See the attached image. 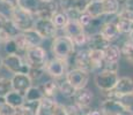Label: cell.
I'll return each instance as SVG.
<instances>
[{
  "mask_svg": "<svg viewBox=\"0 0 133 115\" xmlns=\"http://www.w3.org/2000/svg\"><path fill=\"white\" fill-rule=\"evenodd\" d=\"M23 36V39L25 42L27 47H36V46H42L43 42H44V38L42 37L35 29L31 30H27V31L22 32Z\"/></svg>",
  "mask_w": 133,
  "mask_h": 115,
  "instance_id": "20",
  "label": "cell"
},
{
  "mask_svg": "<svg viewBox=\"0 0 133 115\" xmlns=\"http://www.w3.org/2000/svg\"><path fill=\"white\" fill-rule=\"evenodd\" d=\"M103 58H104V66H107V65H118L119 60H121V58H122L121 47L117 46V45L110 44L108 47L103 51Z\"/></svg>",
  "mask_w": 133,
  "mask_h": 115,
  "instance_id": "16",
  "label": "cell"
},
{
  "mask_svg": "<svg viewBox=\"0 0 133 115\" xmlns=\"http://www.w3.org/2000/svg\"><path fill=\"white\" fill-rule=\"evenodd\" d=\"M55 115H68L65 109V105H61V104L58 105L57 109H56V112H55Z\"/></svg>",
  "mask_w": 133,
  "mask_h": 115,
  "instance_id": "40",
  "label": "cell"
},
{
  "mask_svg": "<svg viewBox=\"0 0 133 115\" xmlns=\"http://www.w3.org/2000/svg\"><path fill=\"white\" fill-rule=\"evenodd\" d=\"M99 111L103 115H125L126 112H125L124 107L121 105L117 99H105L103 103L101 104V107H99Z\"/></svg>",
  "mask_w": 133,
  "mask_h": 115,
  "instance_id": "14",
  "label": "cell"
},
{
  "mask_svg": "<svg viewBox=\"0 0 133 115\" xmlns=\"http://www.w3.org/2000/svg\"><path fill=\"white\" fill-rule=\"evenodd\" d=\"M94 100V94L90 90H88L87 88L85 89H80V90H76L75 93L73 96V101L74 105H76L78 107L85 109L87 107H89L91 105Z\"/></svg>",
  "mask_w": 133,
  "mask_h": 115,
  "instance_id": "15",
  "label": "cell"
},
{
  "mask_svg": "<svg viewBox=\"0 0 133 115\" xmlns=\"http://www.w3.org/2000/svg\"><path fill=\"white\" fill-rule=\"evenodd\" d=\"M5 1H6L7 4H9L11 6H13V7H16L17 6V1H19V0H5Z\"/></svg>",
  "mask_w": 133,
  "mask_h": 115,
  "instance_id": "42",
  "label": "cell"
},
{
  "mask_svg": "<svg viewBox=\"0 0 133 115\" xmlns=\"http://www.w3.org/2000/svg\"><path fill=\"white\" fill-rule=\"evenodd\" d=\"M121 51L122 55H124L125 60L133 66V40H131L130 38L127 40H125L124 44L121 47Z\"/></svg>",
  "mask_w": 133,
  "mask_h": 115,
  "instance_id": "27",
  "label": "cell"
},
{
  "mask_svg": "<svg viewBox=\"0 0 133 115\" xmlns=\"http://www.w3.org/2000/svg\"><path fill=\"white\" fill-rule=\"evenodd\" d=\"M9 20H12V22L14 23L15 27H16L20 31L23 32V31H27V30L34 29L36 17L32 14H30L29 12H27L25 9L16 6L13 9L11 19Z\"/></svg>",
  "mask_w": 133,
  "mask_h": 115,
  "instance_id": "4",
  "label": "cell"
},
{
  "mask_svg": "<svg viewBox=\"0 0 133 115\" xmlns=\"http://www.w3.org/2000/svg\"><path fill=\"white\" fill-rule=\"evenodd\" d=\"M13 91L12 80L8 77H0V98H5Z\"/></svg>",
  "mask_w": 133,
  "mask_h": 115,
  "instance_id": "31",
  "label": "cell"
},
{
  "mask_svg": "<svg viewBox=\"0 0 133 115\" xmlns=\"http://www.w3.org/2000/svg\"><path fill=\"white\" fill-rule=\"evenodd\" d=\"M119 80L118 73L116 70L102 69L98 70L94 76V83L97 88L103 92H110L115 89L117 82Z\"/></svg>",
  "mask_w": 133,
  "mask_h": 115,
  "instance_id": "3",
  "label": "cell"
},
{
  "mask_svg": "<svg viewBox=\"0 0 133 115\" xmlns=\"http://www.w3.org/2000/svg\"><path fill=\"white\" fill-rule=\"evenodd\" d=\"M75 89L66 80L59 83V93L65 98H73L74 93H75Z\"/></svg>",
  "mask_w": 133,
  "mask_h": 115,
  "instance_id": "30",
  "label": "cell"
},
{
  "mask_svg": "<svg viewBox=\"0 0 133 115\" xmlns=\"http://www.w3.org/2000/svg\"><path fill=\"white\" fill-rule=\"evenodd\" d=\"M5 101L14 108H19L24 105V96L15 91H12L11 93H8L5 97Z\"/></svg>",
  "mask_w": 133,
  "mask_h": 115,
  "instance_id": "25",
  "label": "cell"
},
{
  "mask_svg": "<svg viewBox=\"0 0 133 115\" xmlns=\"http://www.w3.org/2000/svg\"><path fill=\"white\" fill-rule=\"evenodd\" d=\"M70 20L71 19H70V16H68L67 13L58 9V11L53 14L51 21L53 22V24H55L56 27H57V29L59 30V29H64V28L66 27V24L70 22Z\"/></svg>",
  "mask_w": 133,
  "mask_h": 115,
  "instance_id": "24",
  "label": "cell"
},
{
  "mask_svg": "<svg viewBox=\"0 0 133 115\" xmlns=\"http://www.w3.org/2000/svg\"><path fill=\"white\" fill-rule=\"evenodd\" d=\"M15 109L5 101V98H0V115H15Z\"/></svg>",
  "mask_w": 133,
  "mask_h": 115,
  "instance_id": "34",
  "label": "cell"
},
{
  "mask_svg": "<svg viewBox=\"0 0 133 115\" xmlns=\"http://www.w3.org/2000/svg\"><path fill=\"white\" fill-rule=\"evenodd\" d=\"M4 51L6 53V55H20L19 53V48H17V45L15 43L14 38H11L8 42H6L4 45Z\"/></svg>",
  "mask_w": 133,
  "mask_h": 115,
  "instance_id": "32",
  "label": "cell"
},
{
  "mask_svg": "<svg viewBox=\"0 0 133 115\" xmlns=\"http://www.w3.org/2000/svg\"><path fill=\"white\" fill-rule=\"evenodd\" d=\"M86 115H103L101 113L99 109H93V111H89L88 113H86Z\"/></svg>",
  "mask_w": 133,
  "mask_h": 115,
  "instance_id": "41",
  "label": "cell"
},
{
  "mask_svg": "<svg viewBox=\"0 0 133 115\" xmlns=\"http://www.w3.org/2000/svg\"><path fill=\"white\" fill-rule=\"evenodd\" d=\"M46 1H50V0H46Z\"/></svg>",
  "mask_w": 133,
  "mask_h": 115,
  "instance_id": "47",
  "label": "cell"
},
{
  "mask_svg": "<svg viewBox=\"0 0 133 115\" xmlns=\"http://www.w3.org/2000/svg\"><path fill=\"white\" fill-rule=\"evenodd\" d=\"M9 39H11V37L5 32V30L2 29V28H0V45H4L5 43L8 42Z\"/></svg>",
  "mask_w": 133,
  "mask_h": 115,
  "instance_id": "39",
  "label": "cell"
},
{
  "mask_svg": "<svg viewBox=\"0 0 133 115\" xmlns=\"http://www.w3.org/2000/svg\"><path fill=\"white\" fill-rule=\"evenodd\" d=\"M23 59L30 68H44L49 61L46 50L42 46L29 47L25 51Z\"/></svg>",
  "mask_w": 133,
  "mask_h": 115,
  "instance_id": "5",
  "label": "cell"
},
{
  "mask_svg": "<svg viewBox=\"0 0 133 115\" xmlns=\"http://www.w3.org/2000/svg\"><path fill=\"white\" fill-rule=\"evenodd\" d=\"M51 50H52V54L55 55V58L67 61L75 53V46L70 38L63 35L53 38Z\"/></svg>",
  "mask_w": 133,
  "mask_h": 115,
  "instance_id": "1",
  "label": "cell"
},
{
  "mask_svg": "<svg viewBox=\"0 0 133 115\" xmlns=\"http://www.w3.org/2000/svg\"><path fill=\"white\" fill-rule=\"evenodd\" d=\"M1 28L5 30V32H6L11 38H14L15 36H17L20 32H21L16 27H15V24L12 22V20H9V19H7L6 21H5L4 25H2Z\"/></svg>",
  "mask_w": 133,
  "mask_h": 115,
  "instance_id": "33",
  "label": "cell"
},
{
  "mask_svg": "<svg viewBox=\"0 0 133 115\" xmlns=\"http://www.w3.org/2000/svg\"><path fill=\"white\" fill-rule=\"evenodd\" d=\"M129 37H130V39H131V40H133V31L131 32V34H130Z\"/></svg>",
  "mask_w": 133,
  "mask_h": 115,
  "instance_id": "46",
  "label": "cell"
},
{
  "mask_svg": "<svg viewBox=\"0 0 133 115\" xmlns=\"http://www.w3.org/2000/svg\"><path fill=\"white\" fill-rule=\"evenodd\" d=\"M58 105H59V103L56 99H50L44 97L39 101L36 115H55V112L57 109Z\"/></svg>",
  "mask_w": 133,
  "mask_h": 115,
  "instance_id": "17",
  "label": "cell"
},
{
  "mask_svg": "<svg viewBox=\"0 0 133 115\" xmlns=\"http://www.w3.org/2000/svg\"><path fill=\"white\" fill-rule=\"evenodd\" d=\"M6 20H7L6 17H4L1 14H0V28H1L2 25H4V23H5V21H6Z\"/></svg>",
  "mask_w": 133,
  "mask_h": 115,
  "instance_id": "43",
  "label": "cell"
},
{
  "mask_svg": "<svg viewBox=\"0 0 133 115\" xmlns=\"http://www.w3.org/2000/svg\"><path fill=\"white\" fill-rule=\"evenodd\" d=\"M93 20H94L93 17L89 16L87 13H82V14H80V15H79V17H78V21H79V23H80V24L83 27V29L88 28L89 24L93 22Z\"/></svg>",
  "mask_w": 133,
  "mask_h": 115,
  "instance_id": "38",
  "label": "cell"
},
{
  "mask_svg": "<svg viewBox=\"0 0 133 115\" xmlns=\"http://www.w3.org/2000/svg\"><path fill=\"white\" fill-rule=\"evenodd\" d=\"M2 67H4V66H2V58L0 57V70L2 69Z\"/></svg>",
  "mask_w": 133,
  "mask_h": 115,
  "instance_id": "45",
  "label": "cell"
},
{
  "mask_svg": "<svg viewBox=\"0 0 133 115\" xmlns=\"http://www.w3.org/2000/svg\"><path fill=\"white\" fill-rule=\"evenodd\" d=\"M111 44L108 40H105L101 36V34H94L88 36V43H87V48L90 51H104L108 46Z\"/></svg>",
  "mask_w": 133,
  "mask_h": 115,
  "instance_id": "18",
  "label": "cell"
},
{
  "mask_svg": "<svg viewBox=\"0 0 133 115\" xmlns=\"http://www.w3.org/2000/svg\"><path fill=\"white\" fill-rule=\"evenodd\" d=\"M99 34L104 38L105 40H108L109 43L116 40L117 38L119 37V31L117 29L116 24L114 22H104L103 25L101 27V30H99Z\"/></svg>",
  "mask_w": 133,
  "mask_h": 115,
  "instance_id": "19",
  "label": "cell"
},
{
  "mask_svg": "<svg viewBox=\"0 0 133 115\" xmlns=\"http://www.w3.org/2000/svg\"><path fill=\"white\" fill-rule=\"evenodd\" d=\"M117 100L121 103V105L124 107L125 112L129 114H133V93L121 96Z\"/></svg>",
  "mask_w": 133,
  "mask_h": 115,
  "instance_id": "29",
  "label": "cell"
},
{
  "mask_svg": "<svg viewBox=\"0 0 133 115\" xmlns=\"http://www.w3.org/2000/svg\"><path fill=\"white\" fill-rule=\"evenodd\" d=\"M116 27L118 29L119 34H124V35H129L133 31V22L129 21V20H125V19H118L117 17V21H116Z\"/></svg>",
  "mask_w": 133,
  "mask_h": 115,
  "instance_id": "28",
  "label": "cell"
},
{
  "mask_svg": "<svg viewBox=\"0 0 133 115\" xmlns=\"http://www.w3.org/2000/svg\"><path fill=\"white\" fill-rule=\"evenodd\" d=\"M65 109L67 112L68 115H86L85 111L80 107H78L76 105L71 104V105H65Z\"/></svg>",
  "mask_w": 133,
  "mask_h": 115,
  "instance_id": "37",
  "label": "cell"
},
{
  "mask_svg": "<svg viewBox=\"0 0 133 115\" xmlns=\"http://www.w3.org/2000/svg\"><path fill=\"white\" fill-rule=\"evenodd\" d=\"M117 1L119 2V5H125V4H127L130 0H117Z\"/></svg>",
  "mask_w": 133,
  "mask_h": 115,
  "instance_id": "44",
  "label": "cell"
},
{
  "mask_svg": "<svg viewBox=\"0 0 133 115\" xmlns=\"http://www.w3.org/2000/svg\"><path fill=\"white\" fill-rule=\"evenodd\" d=\"M108 93L110 99H118L121 96L133 93V80L129 76L119 77L115 89Z\"/></svg>",
  "mask_w": 133,
  "mask_h": 115,
  "instance_id": "11",
  "label": "cell"
},
{
  "mask_svg": "<svg viewBox=\"0 0 133 115\" xmlns=\"http://www.w3.org/2000/svg\"><path fill=\"white\" fill-rule=\"evenodd\" d=\"M2 66L13 75H16V74L28 75L30 69L23 57L21 55H6L5 58H2Z\"/></svg>",
  "mask_w": 133,
  "mask_h": 115,
  "instance_id": "6",
  "label": "cell"
},
{
  "mask_svg": "<svg viewBox=\"0 0 133 115\" xmlns=\"http://www.w3.org/2000/svg\"><path fill=\"white\" fill-rule=\"evenodd\" d=\"M104 15H115L121 11V5L117 0H101Z\"/></svg>",
  "mask_w": 133,
  "mask_h": 115,
  "instance_id": "26",
  "label": "cell"
},
{
  "mask_svg": "<svg viewBox=\"0 0 133 115\" xmlns=\"http://www.w3.org/2000/svg\"><path fill=\"white\" fill-rule=\"evenodd\" d=\"M65 80L73 86L75 90H80V89H85L89 82V73L85 70L74 68L67 71L65 75Z\"/></svg>",
  "mask_w": 133,
  "mask_h": 115,
  "instance_id": "8",
  "label": "cell"
},
{
  "mask_svg": "<svg viewBox=\"0 0 133 115\" xmlns=\"http://www.w3.org/2000/svg\"><path fill=\"white\" fill-rule=\"evenodd\" d=\"M12 80V85H13V91L17 92V93L25 94V92L29 90L32 86V81L25 74H16L13 75Z\"/></svg>",
  "mask_w": 133,
  "mask_h": 115,
  "instance_id": "13",
  "label": "cell"
},
{
  "mask_svg": "<svg viewBox=\"0 0 133 115\" xmlns=\"http://www.w3.org/2000/svg\"><path fill=\"white\" fill-rule=\"evenodd\" d=\"M44 98L42 90L39 86H34L29 89L24 94V103H39L42 99Z\"/></svg>",
  "mask_w": 133,
  "mask_h": 115,
  "instance_id": "22",
  "label": "cell"
},
{
  "mask_svg": "<svg viewBox=\"0 0 133 115\" xmlns=\"http://www.w3.org/2000/svg\"><path fill=\"white\" fill-rule=\"evenodd\" d=\"M93 0H59L60 11L67 14H82L86 13L88 5Z\"/></svg>",
  "mask_w": 133,
  "mask_h": 115,
  "instance_id": "10",
  "label": "cell"
},
{
  "mask_svg": "<svg viewBox=\"0 0 133 115\" xmlns=\"http://www.w3.org/2000/svg\"><path fill=\"white\" fill-rule=\"evenodd\" d=\"M63 30H64V35L72 40L75 48L76 47L83 48V46H87L88 35L86 34L83 27L79 23L78 20H70V22L66 24V27Z\"/></svg>",
  "mask_w": 133,
  "mask_h": 115,
  "instance_id": "2",
  "label": "cell"
},
{
  "mask_svg": "<svg viewBox=\"0 0 133 115\" xmlns=\"http://www.w3.org/2000/svg\"><path fill=\"white\" fill-rule=\"evenodd\" d=\"M45 74L44 68H30L29 69V73H28V76L31 78V81H37L42 77L43 75Z\"/></svg>",
  "mask_w": 133,
  "mask_h": 115,
  "instance_id": "36",
  "label": "cell"
},
{
  "mask_svg": "<svg viewBox=\"0 0 133 115\" xmlns=\"http://www.w3.org/2000/svg\"><path fill=\"white\" fill-rule=\"evenodd\" d=\"M39 89L42 90L44 97L50 99H56L57 94L59 93V83L57 80H49L45 83H43L39 86Z\"/></svg>",
  "mask_w": 133,
  "mask_h": 115,
  "instance_id": "21",
  "label": "cell"
},
{
  "mask_svg": "<svg viewBox=\"0 0 133 115\" xmlns=\"http://www.w3.org/2000/svg\"><path fill=\"white\" fill-rule=\"evenodd\" d=\"M86 13L91 16L93 19H99L103 14V7H102V1L101 0H93L90 4L88 5L86 9Z\"/></svg>",
  "mask_w": 133,
  "mask_h": 115,
  "instance_id": "23",
  "label": "cell"
},
{
  "mask_svg": "<svg viewBox=\"0 0 133 115\" xmlns=\"http://www.w3.org/2000/svg\"><path fill=\"white\" fill-rule=\"evenodd\" d=\"M45 74H48L52 80H59L64 77L68 71V63L65 60L53 58L49 60L44 67Z\"/></svg>",
  "mask_w": 133,
  "mask_h": 115,
  "instance_id": "7",
  "label": "cell"
},
{
  "mask_svg": "<svg viewBox=\"0 0 133 115\" xmlns=\"http://www.w3.org/2000/svg\"><path fill=\"white\" fill-rule=\"evenodd\" d=\"M34 29L44 39H53L58 36V29L50 19H36Z\"/></svg>",
  "mask_w": 133,
  "mask_h": 115,
  "instance_id": "9",
  "label": "cell"
},
{
  "mask_svg": "<svg viewBox=\"0 0 133 115\" xmlns=\"http://www.w3.org/2000/svg\"><path fill=\"white\" fill-rule=\"evenodd\" d=\"M117 17H118V19L129 20V21L133 22V7L129 6V7H124V8H122L118 14H117Z\"/></svg>",
  "mask_w": 133,
  "mask_h": 115,
  "instance_id": "35",
  "label": "cell"
},
{
  "mask_svg": "<svg viewBox=\"0 0 133 115\" xmlns=\"http://www.w3.org/2000/svg\"><path fill=\"white\" fill-rule=\"evenodd\" d=\"M74 65H75V68L85 70L89 74L91 71H94L90 60V50H88L87 47H83L74 53Z\"/></svg>",
  "mask_w": 133,
  "mask_h": 115,
  "instance_id": "12",
  "label": "cell"
}]
</instances>
